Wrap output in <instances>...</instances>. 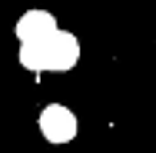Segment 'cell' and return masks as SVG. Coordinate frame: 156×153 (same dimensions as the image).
Instances as JSON below:
<instances>
[{"instance_id":"obj_1","label":"cell","mask_w":156,"mask_h":153,"mask_svg":"<svg viewBox=\"0 0 156 153\" xmlns=\"http://www.w3.org/2000/svg\"><path fill=\"white\" fill-rule=\"evenodd\" d=\"M76 60H80V40L60 27L20 40V63L33 73H47V70L63 73V70H73Z\"/></svg>"},{"instance_id":"obj_2","label":"cell","mask_w":156,"mask_h":153,"mask_svg":"<svg viewBox=\"0 0 156 153\" xmlns=\"http://www.w3.org/2000/svg\"><path fill=\"white\" fill-rule=\"evenodd\" d=\"M40 133L50 143H70L76 137V117L63 107V103H50L40 113Z\"/></svg>"},{"instance_id":"obj_3","label":"cell","mask_w":156,"mask_h":153,"mask_svg":"<svg viewBox=\"0 0 156 153\" xmlns=\"http://www.w3.org/2000/svg\"><path fill=\"white\" fill-rule=\"evenodd\" d=\"M53 27H57V20L47 10H27L17 20V37L20 40H30V37H37V33H43V30H53Z\"/></svg>"}]
</instances>
